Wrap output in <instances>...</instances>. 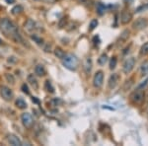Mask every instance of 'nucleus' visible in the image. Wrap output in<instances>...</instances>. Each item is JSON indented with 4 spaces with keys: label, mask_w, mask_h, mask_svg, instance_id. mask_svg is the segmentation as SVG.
<instances>
[{
    "label": "nucleus",
    "mask_w": 148,
    "mask_h": 146,
    "mask_svg": "<svg viewBox=\"0 0 148 146\" xmlns=\"http://www.w3.org/2000/svg\"><path fill=\"white\" fill-rule=\"evenodd\" d=\"M0 31L6 38L12 40L13 42H17V44L18 42L19 44L24 42V40L20 32H19L18 27L8 18L0 19Z\"/></svg>",
    "instance_id": "nucleus-1"
},
{
    "label": "nucleus",
    "mask_w": 148,
    "mask_h": 146,
    "mask_svg": "<svg viewBox=\"0 0 148 146\" xmlns=\"http://www.w3.org/2000/svg\"><path fill=\"white\" fill-rule=\"evenodd\" d=\"M61 61H62L64 67L69 69V70H71V71H75L78 66L77 57L72 53H65V56H63Z\"/></svg>",
    "instance_id": "nucleus-2"
},
{
    "label": "nucleus",
    "mask_w": 148,
    "mask_h": 146,
    "mask_svg": "<svg viewBox=\"0 0 148 146\" xmlns=\"http://www.w3.org/2000/svg\"><path fill=\"white\" fill-rule=\"evenodd\" d=\"M0 95H1V97L7 102L11 101L14 97L13 91L9 87H7V86H1V87H0Z\"/></svg>",
    "instance_id": "nucleus-3"
},
{
    "label": "nucleus",
    "mask_w": 148,
    "mask_h": 146,
    "mask_svg": "<svg viewBox=\"0 0 148 146\" xmlns=\"http://www.w3.org/2000/svg\"><path fill=\"white\" fill-rule=\"evenodd\" d=\"M130 100L132 101L134 104L140 105L144 100V92H142V90H136L135 92H133L130 95Z\"/></svg>",
    "instance_id": "nucleus-4"
},
{
    "label": "nucleus",
    "mask_w": 148,
    "mask_h": 146,
    "mask_svg": "<svg viewBox=\"0 0 148 146\" xmlns=\"http://www.w3.org/2000/svg\"><path fill=\"white\" fill-rule=\"evenodd\" d=\"M21 121H22L23 125L26 128H31L34 124V119L33 117L31 116V114L29 112H23L22 116H21Z\"/></svg>",
    "instance_id": "nucleus-5"
},
{
    "label": "nucleus",
    "mask_w": 148,
    "mask_h": 146,
    "mask_svg": "<svg viewBox=\"0 0 148 146\" xmlns=\"http://www.w3.org/2000/svg\"><path fill=\"white\" fill-rule=\"evenodd\" d=\"M135 66V58L134 57H130L125 61L123 66V71L125 74H128L132 71L133 67Z\"/></svg>",
    "instance_id": "nucleus-6"
},
{
    "label": "nucleus",
    "mask_w": 148,
    "mask_h": 146,
    "mask_svg": "<svg viewBox=\"0 0 148 146\" xmlns=\"http://www.w3.org/2000/svg\"><path fill=\"white\" fill-rule=\"evenodd\" d=\"M103 82H104V73L103 71H97L94 75V79H93V85L95 88L100 89L103 86Z\"/></svg>",
    "instance_id": "nucleus-7"
},
{
    "label": "nucleus",
    "mask_w": 148,
    "mask_h": 146,
    "mask_svg": "<svg viewBox=\"0 0 148 146\" xmlns=\"http://www.w3.org/2000/svg\"><path fill=\"white\" fill-rule=\"evenodd\" d=\"M147 25H148L147 19L140 18V19H138V20H136L134 23H133L132 27H133V29H134V30L139 31V30H142V29L146 28V27H147Z\"/></svg>",
    "instance_id": "nucleus-8"
},
{
    "label": "nucleus",
    "mask_w": 148,
    "mask_h": 146,
    "mask_svg": "<svg viewBox=\"0 0 148 146\" xmlns=\"http://www.w3.org/2000/svg\"><path fill=\"white\" fill-rule=\"evenodd\" d=\"M119 81H120V76H119L118 73H114L112 74L111 76H110L109 78V88L110 89H114V88L116 87V85H118Z\"/></svg>",
    "instance_id": "nucleus-9"
},
{
    "label": "nucleus",
    "mask_w": 148,
    "mask_h": 146,
    "mask_svg": "<svg viewBox=\"0 0 148 146\" xmlns=\"http://www.w3.org/2000/svg\"><path fill=\"white\" fill-rule=\"evenodd\" d=\"M131 19H132V14L130 13L128 11H123V13H121V21L123 24H127L130 23L131 21Z\"/></svg>",
    "instance_id": "nucleus-10"
},
{
    "label": "nucleus",
    "mask_w": 148,
    "mask_h": 146,
    "mask_svg": "<svg viewBox=\"0 0 148 146\" xmlns=\"http://www.w3.org/2000/svg\"><path fill=\"white\" fill-rule=\"evenodd\" d=\"M83 69H84L86 74H90L92 70V59L90 57L85 58L84 62H83Z\"/></svg>",
    "instance_id": "nucleus-11"
},
{
    "label": "nucleus",
    "mask_w": 148,
    "mask_h": 146,
    "mask_svg": "<svg viewBox=\"0 0 148 146\" xmlns=\"http://www.w3.org/2000/svg\"><path fill=\"white\" fill-rule=\"evenodd\" d=\"M28 82L35 90L39 89V83H38V80H37V78L35 77L34 74H29L28 75Z\"/></svg>",
    "instance_id": "nucleus-12"
},
{
    "label": "nucleus",
    "mask_w": 148,
    "mask_h": 146,
    "mask_svg": "<svg viewBox=\"0 0 148 146\" xmlns=\"http://www.w3.org/2000/svg\"><path fill=\"white\" fill-rule=\"evenodd\" d=\"M8 142L13 146H21L22 145V142H21V140L19 139V137H17V136L14 135V134L8 135Z\"/></svg>",
    "instance_id": "nucleus-13"
},
{
    "label": "nucleus",
    "mask_w": 148,
    "mask_h": 146,
    "mask_svg": "<svg viewBox=\"0 0 148 146\" xmlns=\"http://www.w3.org/2000/svg\"><path fill=\"white\" fill-rule=\"evenodd\" d=\"M35 73L37 74L38 76L42 77V76L46 75V68L42 64H38L37 66L35 67Z\"/></svg>",
    "instance_id": "nucleus-14"
},
{
    "label": "nucleus",
    "mask_w": 148,
    "mask_h": 146,
    "mask_svg": "<svg viewBox=\"0 0 148 146\" xmlns=\"http://www.w3.org/2000/svg\"><path fill=\"white\" fill-rule=\"evenodd\" d=\"M25 29L29 32H31V31H34L36 29V23L34 20H32V19H28L27 21H26L25 23Z\"/></svg>",
    "instance_id": "nucleus-15"
},
{
    "label": "nucleus",
    "mask_w": 148,
    "mask_h": 146,
    "mask_svg": "<svg viewBox=\"0 0 148 146\" xmlns=\"http://www.w3.org/2000/svg\"><path fill=\"white\" fill-rule=\"evenodd\" d=\"M15 106L17 107L18 109L24 110V109H26V108L28 107V105H27V103H26V102L22 99V98H18V99L15 101Z\"/></svg>",
    "instance_id": "nucleus-16"
},
{
    "label": "nucleus",
    "mask_w": 148,
    "mask_h": 146,
    "mask_svg": "<svg viewBox=\"0 0 148 146\" xmlns=\"http://www.w3.org/2000/svg\"><path fill=\"white\" fill-rule=\"evenodd\" d=\"M107 8H108V6L101 3V2H99V3L97 4V13L99 14V15H103V14L106 12Z\"/></svg>",
    "instance_id": "nucleus-17"
},
{
    "label": "nucleus",
    "mask_w": 148,
    "mask_h": 146,
    "mask_svg": "<svg viewBox=\"0 0 148 146\" xmlns=\"http://www.w3.org/2000/svg\"><path fill=\"white\" fill-rule=\"evenodd\" d=\"M53 52H54V56H56L57 58H60V59H62L63 56H65V51H64L62 49H60V47H56Z\"/></svg>",
    "instance_id": "nucleus-18"
},
{
    "label": "nucleus",
    "mask_w": 148,
    "mask_h": 146,
    "mask_svg": "<svg viewBox=\"0 0 148 146\" xmlns=\"http://www.w3.org/2000/svg\"><path fill=\"white\" fill-rule=\"evenodd\" d=\"M24 11V8L21 5H16L15 7H13L11 10V13L13 14V15H19V14H21L22 12Z\"/></svg>",
    "instance_id": "nucleus-19"
},
{
    "label": "nucleus",
    "mask_w": 148,
    "mask_h": 146,
    "mask_svg": "<svg viewBox=\"0 0 148 146\" xmlns=\"http://www.w3.org/2000/svg\"><path fill=\"white\" fill-rule=\"evenodd\" d=\"M140 72H141L142 76L148 75V61H145L142 63L141 67H140Z\"/></svg>",
    "instance_id": "nucleus-20"
},
{
    "label": "nucleus",
    "mask_w": 148,
    "mask_h": 146,
    "mask_svg": "<svg viewBox=\"0 0 148 146\" xmlns=\"http://www.w3.org/2000/svg\"><path fill=\"white\" fill-rule=\"evenodd\" d=\"M107 61H108V56H107L106 53H103L102 56L99 57V59H98V63H99L100 65H105Z\"/></svg>",
    "instance_id": "nucleus-21"
},
{
    "label": "nucleus",
    "mask_w": 148,
    "mask_h": 146,
    "mask_svg": "<svg viewBox=\"0 0 148 146\" xmlns=\"http://www.w3.org/2000/svg\"><path fill=\"white\" fill-rule=\"evenodd\" d=\"M45 88H46V90L47 91V92H49V93H53L54 92V88L52 87L51 81H49V80H47L46 83H45Z\"/></svg>",
    "instance_id": "nucleus-22"
},
{
    "label": "nucleus",
    "mask_w": 148,
    "mask_h": 146,
    "mask_svg": "<svg viewBox=\"0 0 148 146\" xmlns=\"http://www.w3.org/2000/svg\"><path fill=\"white\" fill-rule=\"evenodd\" d=\"M116 63H118V59H116V56H113L111 58V60H110V69H111V70H113V69L116 68Z\"/></svg>",
    "instance_id": "nucleus-23"
},
{
    "label": "nucleus",
    "mask_w": 148,
    "mask_h": 146,
    "mask_svg": "<svg viewBox=\"0 0 148 146\" xmlns=\"http://www.w3.org/2000/svg\"><path fill=\"white\" fill-rule=\"evenodd\" d=\"M140 54L141 56H147L148 54V42H145L141 47V49H140Z\"/></svg>",
    "instance_id": "nucleus-24"
},
{
    "label": "nucleus",
    "mask_w": 148,
    "mask_h": 146,
    "mask_svg": "<svg viewBox=\"0 0 148 146\" xmlns=\"http://www.w3.org/2000/svg\"><path fill=\"white\" fill-rule=\"evenodd\" d=\"M5 78L7 79V81H8L9 83H11V84H14V83H15V78H14V76L12 75V74L6 73Z\"/></svg>",
    "instance_id": "nucleus-25"
},
{
    "label": "nucleus",
    "mask_w": 148,
    "mask_h": 146,
    "mask_svg": "<svg viewBox=\"0 0 148 146\" xmlns=\"http://www.w3.org/2000/svg\"><path fill=\"white\" fill-rule=\"evenodd\" d=\"M98 24H99V22H98L97 19H94V20H92L91 23H90V31L94 30V29L98 26Z\"/></svg>",
    "instance_id": "nucleus-26"
},
{
    "label": "nucleus",
    "mask_w": 148,
    "mask_h": 146,
    "mask_svg": "<svg viewBox=\"0 0 148 146\" xmlns=\"http://www.w3.org/2000/svg\"><path fill=\"white\" fill-rule=\"evenodd\" d=\"M32 39L34 40L38 45H42V40L40 39V37H38L37 35H32Z\"/></svg>",
    "instance_id": "nucleus-27"
},
{
    "label": "nucleus",
    "mask_w": 148,
    "mask_h": 146,
    "mask_svg": "<svg viewBox=\"0 0 148 146\" xmlns=\"http://www.w3.org/2000/svg\"><path fill=\"white\" fill-rule=\"evenodd\" d=\"M21 89H22L23 93H25V94H27V95H29V94H30V91H29L28 85L26 84V83H24V84L22 85V87H21Z\"/></svg>",
    "instance_id": "nucleus-28"
},
{
    "label": "nucleus",
    "mask_w": 148,
    "mask_h": 146,
    "mask_svg": "<svg viewBox=\"0 0 148 146\" xmlns=\"http://www.w3.org/2000/svg\"><path fill=\"white\" fill-rule=\"evenodd\" d=\"M32 101L34 102V103H37V104H40V101H39V100H38L36 97H33V98H32Z\"/></svg>",
    "instance_id": "nucleus-29"
},
{
    "label": "nucleus",
    "mask_w": 148,
    "mask_h": 146,
    "mask_svg": "<svg viewBox=\"0 0 148 146\" xmlns=\"http://www.w3.org/2000/svg\"><path fill=\"white\" fill-rule=\"evenodd\" d=\"M6 1V3H8V4H13V3H15V0H5Z\"/></svg>",
    "instance_id": "nucleus-30"
},
{
    "label": "nucleus",
    "mask_w": 148,
    "mask_h": 146,
    "mask_svg": "<svg viewBox=\"0 0 148 146\" xmlns=\"http://www.w3.org/2000/svg\"><path fill=\"white\" fill-rule=\"evenodd\" d=\"M2 42H2V40H1V39H0V45H1V44H2Z\"/></svg>",
    "instance_id": "nucleus-31"
}]
</instances>
